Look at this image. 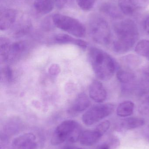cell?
<instances>
[{
	"mask_svg": "<svg viewBox=\"0 0 149 149\" xmlns=\"http://www.w3.org/2000/svg\"><path fill=\"white\" fill-rule=\"evenodd\" d=\"M116 38L113 44V50L119 54L126 53L134 46L139 38L138 26L129 18L121 19L113 25Z\"/></svg>",
	"mask_w": 149,
	"mask_h": 149,
	"instance_id": "1",
	"label": "cell"
},
{
	"mask_svg": "<svg viewBox=\"0 0 149 149\" xmlns=\"http://www.w3.org/2000/svg\"><path fill=\"white\" fill-rule=\"evenodd\" d=\"M88 56L92 69L99 79L108 81L113 77L116 66L113 58L108 53L96 47H92Z\"/></svg>",
	"mask_w": 149,
	"mask_h": 149,
	"instance_id": "2",
	"label": "cell"
},
{
	"mask_svg": "<svg viewBox=\"0 0 149 149\" xmlns=\"http://www.w3.org/2000/svg\"><path fill=\"white\" fill-rule=\"evenodd\" d=\"M81 127L73 120H66L60 123L53 131L51 143L58 145L66 141L75 143L79 140L82 133Z\"/></svg>",
	"mask_w": 149,
	"mask_h": 149,
	"instance_id": "3",
	"label": "cell"
},
{
	"mask_svg": "<svg viewBox=\"0 0 149 149\" xmlns=\"http://www.w3.org/2000/svg\"><path fill=\"white\" fill-rule=\"evenodd\" d=\"M89 31L92 39L101 45L110 44L112 38L111 29L107 21L100 15H94L90 18Z\"/></svg>",
	"mask_w": 149,
	"mask_h": 149,
	"instance_id": "4",
	"label": "cell"
},
{
	"mask_svg": "<svg viewBox=\"0 0 149 149\" xmlns=\"http://www.w3.org/2000/svg\"><path fill=\"white\" fill-rule=\"evenodd\" d=\"M52 20L57 28L72 36L78 38L84 37L85 36V27L75 18L61 14H56L52 16Z\"/></svg>",
	"mask_w": 149,
	"mask_h": 149,
	"instance_id": "5",
	"label": "cell"
},
{
	"mask_svg": "<svg viewBox=\"0 0 149 149\" xmlns=\"http://www.w3.org/2000/svg\"><path fill=\"white\" fill-rule=\"evenodd\" d=\"M115 106L112 103L99 104L91 107L82 116V121L87 126H91L113 113Z\"/></svg>",
	"mask_w": 149,
	"mask_h": 149,
	"instance_id": "6",
	"label": "cell"
},
{
	"mask_svg": "<svg viewBox=\"0 0 149 149\" xmlns=\"http://www.w3.org/2000/svg\"><path fill=\"white\" fill-rule=\"evenodd\" d=\"M1 59L3 62L13 61L21 56L27 49V45L23 41L11 43L5 38H1Z\"/></svg>",
	"mask_w": 149,
	"mask_h": 149,
	"instance_id": "7",
	"label": "cell"
},
{
	"mask_svg": "<svg viewBox=\"0 0 149 149\" xmlns=\"http://www.w3.org/2000/svg\"><path fill=\"white\" fill-rule=\"evenodd\" d=\"M149 0H118V7L122 13L131 16L147 6Z\"/></svg>",
	"mask_w": 149,
	"mask_h": 149,
	"instance_id": "8",
	"label": "cell"
},
{
	"mask_svg": "<svg viewBox=\"0 0 149 149\" xmlns=\"http://www.w3.org/2000/svg\"><path fill=\"white\" fill-rule=\"evenodd\" d=\"M37 147L36 136L31 133H25L17 136L12 143V149H36Z\"/></svg>",
	"mask_w": 149,
	"mask_h": 149,
	"instance_id": "9",
	"label": "cell"
},
{
	"mask_svg": "<svg viewBox=\"0 0 149 149\" xmlns=\"http://www.w3.org/2000/svg\"><path fill=\"white\" fill-rule=\"evenodd\" d=\"M89 95L90 98L95 102L101 103L106 99L107 92L102 83L99 81L95 80L89 87Z\"/></svg>",
	"mask_w": 149,
	"mask_h": 149,
	"instance_id": "10",
	"label": "cell"
},
{
	"mask_svg": "<svg viewBox=\"0 0 149 149\" xmlns=\"http://www.w3.org/2000/svg\"><path fill=\"white\" fill-rule=\"evenodd\" d=\"M16 11L11 8H3L0 14V29L5 31L9 29L15 22L17 18Z\"/></svg>",
	"mask_w": 149,
	"mask_h": 149,
	"instance_id": "11",
	"label": "cell"
},
{
	"mask_svg": "<svg viewBox=\"0 0 149 149\" xmlns=\"http://www.w3.org/2000/svg\"><path fill=\"white\" fill-rule=\"evenodd\" d=\"M90 105L91 102L88 96L85 93H81L76 97L69 113L73 115L79 113L87 109Z\"/></svg>",
	"mask_w": 149,
	"mask_h": 149,
	"instance_id": "12",
	"label": "cell"
},
{
	"mask_svg": "<svg viewBox=\"0 0 149 149\" xmlns=\"http://www.w3.org/2000/svg\"><path fill=\"white\" fill-rule=\"evenodd\" d=\"M101 136H102L95 129L85 130L82 132L80 134V142L85 146H92L98 142Z\"/></svg>",
	"mask_w": 149,
	"mask_h": 149,
	"instance_id": "13",
	"label": "cell"
},
{
	"mask_svg": "<svg viewBox=\"0 0 149 149\" xmlns=\"http://www.w3.org/2000/svg\"><path fill=\"white\" fill-rule=\"evenodd\" d=\"M55 41L60 44H72L82 49H86L87 44L82 39L74 38L70 35L66 34H59L54 38Z\"/></svg>",
	"mask_w": 149,
	"mask_h": 149,
	"instance_id": "14",
	"label": "cell"
},
{
	"mask_svg": "<svg viewBox=\"0 0 149 149\" xmlns=\"http://www.w3.org/2000/svg\"><path fill=\"white\" fill-rule=\"evenodd\" d=\"M54 0H34V7L36 11L40 14H47L54 8Z\"/></svg>",
	"mask_w": 149,
	"mask_h": 149,
	"instance_id": "15",
	"label": "cell"
},
{
	"mask_svg": "<svg viewBox=\"0 0 149 149\" xmlns=\"http://www.w3.org/2000/svg\"><path fill=\"white\" fill-rule=\"evenodd\" d=\"M100 10L105 15L111 18L118 20L122 19V13L120 8H117L116 6L110 3H106L102 4Z\"/></svg>",
	"mask_w": 149,
	"mask_h": 149,
	"instance_id": "16",
	"label": "cell"
},
{
	"mask_svg": "<svg viewBox=\"0 0 149 149\" xmlns=\"http://www.w3.org/2000/svg\"><path fill=\"white\" fill-rule=\"evenodd\" d=\"M134 104L131 101H125L120 103L116 109L118 116L125 117L130 116L134 113Z\"/></svg>",
	"mask_w": 149,
	"mask_h": 149,
	"instance_id": "17",
	"label": "cell"
},
{
	"mask_svg": "<svg viewBox=\"0 0 149 149\" xmlns=\"http://www.w3.org/2000/svg\"><path fill=\"white\" fill-rule=\"evenodd\" d=\"M145 124V121L142 118L131 117L124 119L121 123V126L127 130L134 129L142 127Z\"/></svg>",
	"mask_w": 149,
	"mask_h": 149,
	"instance_id": "18",
	"label": "cell"
},
{
	"mask_svg": "<svg viewBox=\"0 0 149 149\" xmlns=\"http://www.w3.org/2000/svg\"><path fill=\"white\" fill-rule=\"evenodd\" d=\"M117 79L124 85L132 84L136 80L135 74L131 72L124 70H120L116 74Z\"/></svg>",
	"mask_w": 149,
	"mask_h": 149,
	"instance_id": "19",
	"label": "cell"
},
{
	"mask_svg": "<svg viewBox=\"0 0 149 149\" xmlns=\"http://www.w3.org/2000/svg\"><path fill=\"white\" fill-rule=\"evenodd\" d=\"M135 51L138 55L149 60V40L139 41L136 45Z\"/></svg>",
	"mask_w": 149,
	"mask_h": 149,
	"instance_id": "20",
	"label": "cell"
},
{
	"mask_svg": "<svg viewBox=\"0 0 149 149\" xmlns=\"http://www.w3.org/2000/svg\"><path fill=\"white\" fill-rule=\"evenodd\" d=\"M122 61L126 65L131 68H135L141 63L140 58L137 56L129 55L123 58Z\"/></svg>",
	"mask_w": 149,
	"mask_h": 149,
	"instance_id": "21",
	"label": "cell"
},
{
	"mask_svg": "<svg viewBox=\"0 0 149 149\" xmlns=\"http://www.w3.org/2000/svg\"><path fill=\"white\" fill-rule=\"evenodd\" d=\"M97 0H77L79 7L84 11L91 10L95 4Z\"/></svg>",
	"mask_w": 149,
	"mask_h": 149,
	"instance_id": "22",
	"label": "cell"
},
{
	"mask_svg": "<svg viewBox=\"0 0 149 149\" xmlns=\"http://www.w3.org/2000/svg\"><path fill=\"white\" fill-rule=\"evenodd\" d=\"M13 71L11 68L8 66H6L2 69L1 70V79L4 81H11L13 79Z\"/></svg>",
	"mask_w": 149,
	"mask_h": 149,
	"instance_id": "23",
	"label": "cell"
},
{
	"mask_svg": "<svg viewBox=\"0 0 149 149\" xmlns=\"http://www.w3.org/2000/svg\"><path fill=\"white\" fill-rule=\"evenodd\" d=\"M110 122L108 120H105L100 123L95 128L101 136H103L110 127Z\"/></svg>",
	"mask_w": 149,
	"mask_h": 149,
	"instance_id": "24",
	"label": "cell"
},
{
	"mask_svg": "<svg viewBox=\"0 0 149 149\" xmlns=\"http://www.w3.org/2000/svg\"><path fill=\"white\" fill-rule=\"evenodd\" d=\"M15 124H16L15 123V124H14L13 123H9L8 124V125H7L5 127V128H4V131H5V134H6V133H7V132H8V134H11V133H15L16 131H17V130H18L19 129L18 128V127H16V125H15Z\"/></svg>",
	"mask_w": 149,
	"mask_h": 149,
	"instance_id": "25",
	"label": "cell"
},
{
	"mask_svg": "<svg viewBox=\"0 0 149 149\" xmlns=\"http://www.w3.org/2000/svg\"><path fill=\"white\" fill-rule=\"evenodd\" d=\"M72 0H54L55 3L59 8H63L66 7Z\"/></svg>",
	"mask_w": 149,
	"mask_h": 149,
	"instance_id": "26",
	"label": "cell"
},
{
	"mask_svg": "<svg viewBox=\"0 0 149 149\" xmlns=\"http://www.w3.org/2000/svg\"><path fill=\"white\" fill-rule=\"evenodd\" d=\"M140 112L144 115H149V105L145 103V104L140 109Z\"/></svg>",
	"mask_w": 149,
	"mask_h": 149,
	"instance_id": "27",
	"label": "cell"
},
{
	"mask_svg": "<svg viewBox=\"0 0 149 149\" xmlns=\"http://www.w3.org/2000/svg\"><path fill=\"white\" fill-rule=\"evenodd\" d=\"M143 26L144 30L149 35V15L146 17L144 20Z\"/></svg>",
	"mask_w": 149,
	"mask_h": 149,
	"instance_id": "28",
	"label": "cell"
},
{
	"mask_svg": "<svg viewBox=\"0 0 149 149\" xmlns=\"http://www.w3.org/2000/svg\"><path fill=\"white\" fill-rule=\"evenodd\" d=\"M120 141L117 138H114L112 141V146L114 148H117L120 145Z\"/></svg>",
	"mask_w": 149,
	"mask_h": 149,
	"instance_id": "29",
	"label": "cell"
},
{
	"mask_svg": "<svg viewBox=\"0 0 149 149\" xmlns=\"http://www.w3.org/2000/svg\"><path fill=\"white\" fill-rule=\"evenodd\" d=\"M143 72L144 76L149 78V66L144 68L143 70Z\"/></svg>",
	"mask_w": 149,
	"mask_h": 149,
	"instance_id": "30",
	"label": "cell"
},
{
	"mask_svg": "<svg viewBox=\"0 0 149 149\" xmlns=\"http://www.w3.org/2000/svg\"><path fill=\"white\" fill-rule=\"evenodd\" d=\"M99 149H109V147L107 144H104L101 146Z\"/></svg>",
	"mask_w": 149,
	"mask_h": 149,
	"instance_id": "31",
	"label": "cell"
},
{
	"mask_svg": "<svg viewBox=\"0 0 149 149\" xmlns=\"http://www.w3.org/2000/svg\"><path fill=\"white\" fill-rule=\"evenodd\" d=\"M144 102L146 104H148L149 105V96H147L146 98H145V100H144Z\"/></svg>",
	"mask_w": 149,
	"mask_h": 149,
	"instance_id": "32",
	"label": "cell"
},
{
	"mask_svg": "<svg viewBox=\"0 0 149 149\" xmlns=\"http://www.w3.org/2000/svg\"><path fill=\"white\" fill-rule=\"evenodd\" d=\"M63 149H75V148H73V147H67L64 148Z\"/></svg>",
	"mask_w": 149,
	"mask_h": 149,
	"instance_id": "33",
	"label": "cell"
},
{
	"mask_svg": "<svg viewBox=\"0 0 149 149\" xmlns=\"http://www.w3.org/2000/svg\"><path fill=\"white\" fill-rule=\"evenodd\" d=\"M148 132L149 133V135L148 136V140L149 141V126H148Z\"/></svg>",
	"mask_w": 149,
	"mask_h": 149,
	"instance_id": "34",
	"label": "cell"
}]
</instances>
